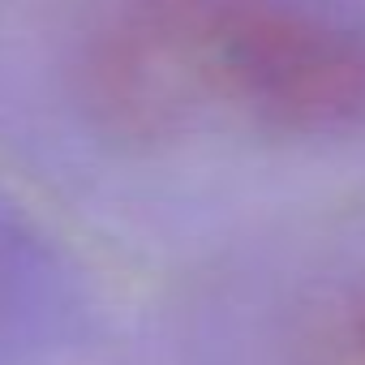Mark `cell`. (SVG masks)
Masks as SVG:
<instances>
[{"label":"cell","instance_id":"1","mask_svg":"<svg viewBox=\"0 0 365 365\" xmlns=\"http://www.w3.org/2000/svg\"><path fill=\"white\" fill-rule=\"evenodd\" d=\"M95 78L112 125L146 142L365 125V39L284 0H133Z\"/></svg>","mask_w":365,"mask_h":365},{"label":"cell","instance_id":"2","mask_svg":"<svg viewBox=\"0 0 365 365\" xmlns=\"http://www.w3.org/2000/svg\"><path fill=\"white\" fill-rule=\"evenodd\" d=\"M292 365H365V292L348 297L297 348Z\"/></svg>","mask_w":365,"mask_h":365}]
</instances>
